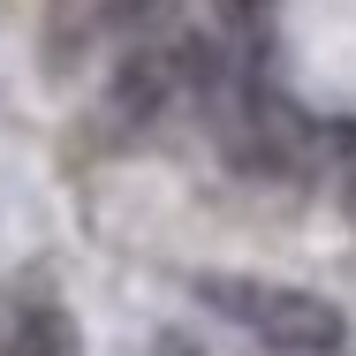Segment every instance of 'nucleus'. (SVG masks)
<instances>
[{"label":"nucleus","instance_id":"obj_3","mask_svg":"<svg viewBox=\"0 0 356 356\" xmlns=\"http://www.w3.org/2000/svg\"><path fill=\"white\" fill-rule=\"evenodd\" d=\"M220 15H227L235 31H250V23H266V15H273V0H220Z\"/></svg>","mask_w":356,"mask_h":356},{"label":"nucleus","instance_id":"obj_2","mask_svg":"<svg viewBox=\"0 0 356 356\" xmlns=\"http://www.w3.org/2000/svg\"><path fill=\"white\" fill-rule=\"evenodd\" d=\"M0 356H76V318L54 303V296L8 303V318H0Z\"/></svg>","mask_w":356,"mask_h":356},{"label":"nucleus","instance_id":"obj_5","mask_svg":"<svg viewBox=\"0 0 356 356\" xmlns=\"http://www.w3.org/2000/svg\"><path fill=\"white\" fill-rule=\"evenodd\" d=\"M159 356H197V349H190V341H167V349H159Z\"/></svg>","mask_w":356,"mask_h":356},{"label":"nucleus","instance_id":"obj_1","mask_svg":"<svg viewBox=\"0 0 356 356\" xmlns=\"http://www.w3.org/2000/svg\"><path fill=\"white\" fill-rule=\"evenodd\" d=\"M197 296L213 303L220 318L250 326L266 349H281V356H334L341 341H349V318H341L326 296H311V288L250 281V273H205Z\"/></svg>","mask_w":356,"mask_h":356},{"label":"nucleus","instance_id":"obj_6","mask_svg":"<svg viewBox=\"0 0 356 356\" xmlns=\"http://www.w3.org/2000/svg\"><path fill=\"white\" fill-rule=\"evenodd\" d=\"M349 213H356V152H349Z\"/></svg>","mask_w":356,"mask_h":356},{"label":"nucleus","instance_id":"obj_4","mask_svg":"<svg viewBox=\"0 0 356 356\" xmlns=\"http://www.w3.org/2000/svg\"><path fill=\"white\" fill-rule=\"evenodd\" d=\"M159 0H106V23H144Z\"/></svg>","mask_w":356,"mask_h":356}]
</instances>
